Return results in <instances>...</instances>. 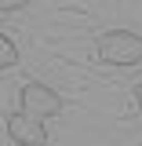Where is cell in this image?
Masks as SVG:
<instances>
[{"label":"cell","mask_w":142,"mask_h":146,"mask_svg":"<svg viewBox=\"0 0 142 146\" xmlns=\"http://www.w3.org/2000/svg\"><path fill=\"white\" fill-rule=\"evenodd\" d=\"M98 58L106 66H135L142 62V36L131 29H109L98 36Z\"/></svg>","instance_id":"6da1fadb"},{"label":"cell","mask_w":142,"mask_h":146,"mask_svg":"<svg viewBox=\"0 0 142 146\" xmlns=\"http://www.w3.org/2000/svg\"><path fill=\"white\" fill-rule=\"evenodd\" d=\"M18 102H22V113H29V117H36V121L55 117V113L62 110V99H58L48 84H26L22 95H18Z\"/></svg>","instance_id":"7a4b0ae2"},{"label":"cell","mask_w":142,"mask_h":146,"mask_svg":"<svg viewBox=\"0 0 142 146\" xmlns=\"http://www.w3.org/2000/svg\"><path fill=\"white\" fill-rule=\"evenodd\" d=\"M7 135H11L18 146H44L48 143L44 121H36L29 113H11V117H7Z\"/></svg>","instance_id":"3957f363"},{"label":"cell","mask_w":142,"mask_h":146,"mask_svg":"<svg viewBox=\"0 0 142 146\" xmlns=\"http://www.w3.org/2000/svg\"><path fill=\"white\" fill-rule=\"evenodd\" d=\"M18 62V44L7 33H0V70H11Z\"/></svg>","instance_id":"277c9868"},{"label":"cell","mask_w":142,"mask_h":146,"mask_svg":"<svg viewBox=\"0 0 142 146\" xmlns=\"http://www.w3.org/2000/svg\"><path fill=\"white\" fill-rule=\"evenodd\" d=\"M18 7H26V0H0V15H11Z\"/></svg>","instance_id":"5b68a950"},{"label":"cell","mask_w":142,"mask_h":146,"mask_svg":"<svg viewBox=\"0 0 142 146\" xmlns=\"http://www.w3.org/2000/svg\"><path fill=\"white\" fill-rule=\"evenodd\" d=\"M135 102H139V113H142V84H135Z\"/></svg>","instance_id":"8992f818"}]
</instances>
